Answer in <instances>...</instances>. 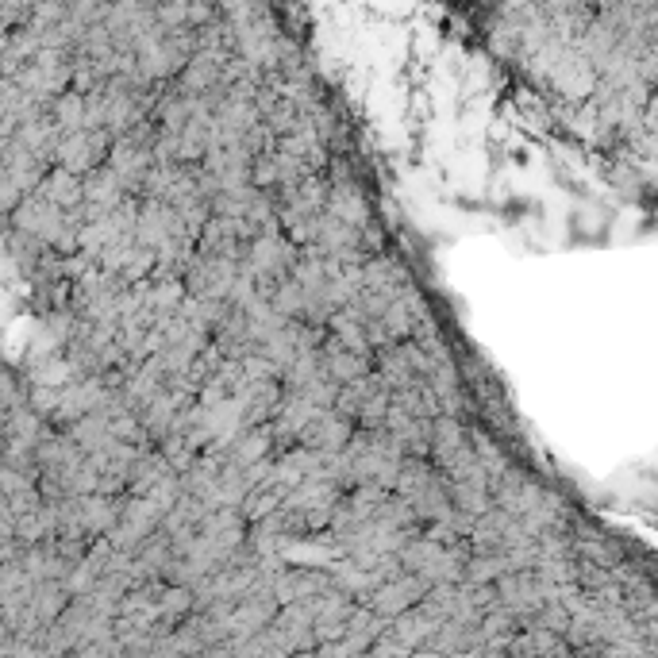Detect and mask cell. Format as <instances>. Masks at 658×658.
<instances>
[{
    "instance_id": "cell-2",
    "label": "cell",
    "mask_w": 658,
    "mask_h": 658,
    "mask_svg": "<svg viewBox=\"0 0 658 658\" xmlns=\"http://www.w3.org/2000/svg\"><path fill=\"white\" fill-rule=\"evenodd\" d=\"M293 262H297V251L289 247V239H281L274 231H262L247 251L243 270L251 274V281H281L293 270Z\"/></svg>"
},
{
    "instance_id": "cell-3",
    "label": "cell",
    "mask_w": 658,
    "mask_h": 658,
    "mask_svg": "<svg viewBox=\"0 0 658 658\" xmlns=\"http://www.w3.org/2000/svg\"><path fill=\"white\" fill-rule=\"evenodd\" d=\"M424 593H428V582L416 578L412 570H408V574H389V578H381V582L370 589V608H374L378 616H401V612H408Z\"/></svg>"
},
{
    "instance_id": "cell-1",
    "label": "cell",
    "mask_w": 658,
    "mask_h": 658,
    "mask_svg": "<svg viewBox=\"0 0 658 658\" xmlns=\"http://www.w3.org/2000/svg\"><path fill=\"white\" fill-rule=\"evenodd\" d=\"M393 485H397V493L412 505V512L420 520L435 524V520H451L455 516V508H451V481H447V474L431 470L428 462H401Z\"/></svg>"
}]
</instances>
